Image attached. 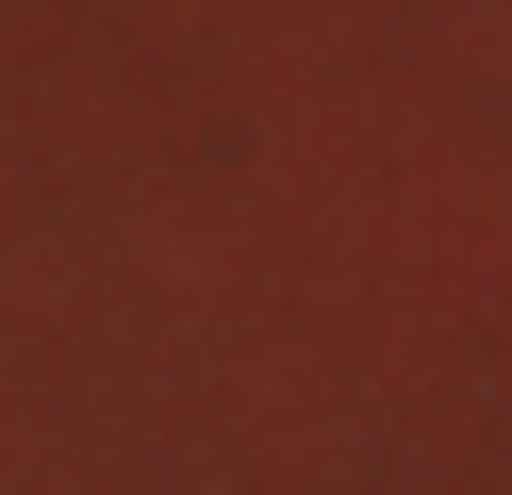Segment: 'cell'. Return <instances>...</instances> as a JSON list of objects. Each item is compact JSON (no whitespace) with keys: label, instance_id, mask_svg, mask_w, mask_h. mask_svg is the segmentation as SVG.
Segmentation results:
<instances>
[]
</instances>
